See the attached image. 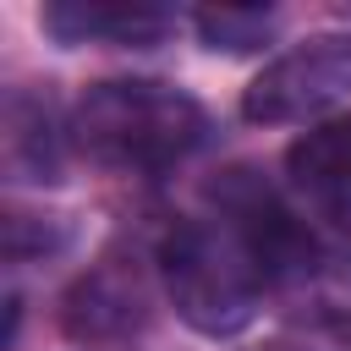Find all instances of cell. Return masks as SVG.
I'll return each mask as SVG.
<instances>
[{
  "label": "cell",
  "mask_w": 351,
  "mask_h": 351,
  "mask_svg": "<svg viewBox=\"0 0 351 351\" xmlns=\"http://www.w3.org/2000/svg\"><path fill=\"white\" fill-rule=\"evenodd\" d=\"M71 126H77V143L115 170L181 165L208 132L192 93H181L170 82H148V77L88 88Z\"/></svg>",
  "instance_id": "obj_1"
},
{
  "label": "cell",
  "mask_w": 351,
  "mask_h": 351,
  "mask_svg": "<svg viewBox=\"0 0 351 351\" xmlns=\"http://www.w3.org/2000/svg\"><path fill=\"white\" fill-rule=\"evenodd\" d=\"M159 274L170 291V307L197 329V335H241L258 307V263L241 247V236L219 219H186L165 236L159 247Z\"/></svg>",
  "instance_id": "obj_2"
},
{
  "label": "cell",
  "mask_w": 351,
  "mask_h": 351,
  "mask_svg": "<svg viewBox=\"0 0 351 351\" xmlns=\"http://www.w3.org/2000/svg\"><path fill=\"white\" fill-rule=\"evenodd\" d=\"M346 93H351V33H318L285 49L280 60H269L247 82L241 115L258 126H291V121H307L340 104Z\"/></svg>",
  "instance_id": "obj_3"
},
{
  "label": "cell",
  "mask_w": 351,
  "mask_h": 351,
  "mask_svg": "<svg viewBox=\"0 0 351 351\" xmlns=\"http://www.w3.org/2000/svg\"><path fill=\"white\" fill-rule=\"evenodd\" d=\"M214 203L225 214V225L241 236V247L252 252L258 274L274 280V274H296L313 263V236L307 225L252 176V170H230L219 186H214Z\"/></svg>",
  "instance_id": "obj_4"
},
{
  "label": "cell",
  "mask_w": 351,
  "mask_h": 351,
  "mask_svg": "<svg viewBox=\"0 0 351 351\" xmlns=\"http://www.w3.org/2000/svg\"><path fill=\"white\" fill-rule=\"evenodd\" d=\"M44 33L60 44H159L170 11L154 0H55L44 5Z\"/></svg>",
  "instance_id": "obj_5"
},
{
  "label": "cell",
  "mask_w": 351,
  "mask_h": 351,
  "mask_svg": "<svg viewBox=\"0 0 351 351\" xmlns=\"http://www.w3.org/2000/svg\"><path fill=\"white\" fill-rule=\"evenodd\" d=\"M302 192L324 203H351V115H335L313 132H302L285 154Z\"/></svg>",
  "instance_id": "obj_6"
},
{
  "label": "cell",
  "mask_w": 351,
  "mask_h": 351,
  "mask_svg": "<svg viewBox=\"0 0 351 351\" xmlns=\"http://www.w3.org/2000/svg\"><path fill=\"white\" fill-rule=\"evenodd\" d=\"M137 307H143V285H137L126 269H93V274L66 296V329L82 335V340L121 335V329L137 324Z\"/></svg>",
  "instance_id": "obj_7"
},
{
  "label": "cell",
  "mask_w": 351,
  "mask_h": 351,
  "mask_svg": "<svg viewBox=\"0 0 351 351\" xmlns=\"http://www.w3.org/2000/svg\"><path fill=\"white\" fill-rule=\"evenodd\" d=\"M197 33L208 49H258L269 33H274V11L269 5H203L197 11Z\"/></svg>",
  "instance_id": "obj_8"
},
{
  "label": "cell",
  "mask_w": 351,
  "mask_h": 351,
  "mask_svg": "<svg viewBox=\"0 0 351 351\" xmlns=\"http://www.w3.org/2000/svg\"><path fill=\"white\" fill-rule=\"evenodd\" d=\"M274 351H285V346H274Z\"/></svg>",
  "instance_id": "obj_9"
}]
</instances>
